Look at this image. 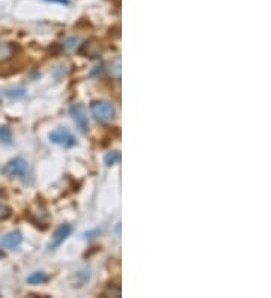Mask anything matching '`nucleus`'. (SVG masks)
I'll list each match as a JSON object with an SVG mask.
<instances>
[{
    "label": "nucleus",
    "mask_w": 271,
    "mask_h": 298,
    "mask_svg": "<svg viewBox=\"0 0 271 298\" xmlns=\"http://www.w3.org/2000/svg\"><path fill=\"white\" fill-rule=\"evenodd\" d=\"M92 116L101 124H110L116 118V107L113 103L105 101V99H98L90 104Z\"/></svg>",
    "instance_id": "obj_1"
},
{
    "label": "nucleus",
    "mask_w": 271,
    "mask_h": 298,
    "mask_svg": "<svg viewBox=\"0 0 271 298\" xmlns=\"http://www.w3.org/2000/svg\"><path fill=\"white\" fill-rule=\"evenodd\" d=\"M26 172H27V161L23 157H17L8 161L2 169V173L8 178H21L26 175Z\"/></svg>",
    "instance_id": "obj_2"
},
{
    "label": "nucleus",
    "mask_w": 271,
    "mask_h": 298,
    "mask_svg": "<svg viewBox=\"0 0 271 298\" xmlns=\"http://www.w3.org/2000/svg\"><path fill=\"white\" fill-rule=\"evenodd\" d=\"M48 139H50L51 143L61 145L64 148H71V146H74L77 143V140L73 136V133L68 128H64V127H59V128H56L54 131H51L50 136H48Z\"/></svg>",
    "instance_id": "obj_3"
},
{
    "label": "nucleus",
    "mask_w": 271,
    "mask_h": 298,
    "mask_svg": "<svg viewBox=\"0 0 271 298\" xmlns=\"http://www.w3.org/2000/svg\"><path fill=\"white\" fill-rule=\"evenodd\" d=\"M70 115L74 121V124L77 125V128L80 131H88L89 130V118H88V112L85 109L83 104L80 103H74L70 107Z\"/></svg>",
    "instance_id": "obj_4"
},
{
    "label": "nucleus",
    "mask_w": 271,
    "mask_h": 298,
    "mask_svg": "<svg viewBox=\"0 0 271 298\" xmlns=\"http://www.w3.org/2000/svg\"><path fill=\"white\" fill-rule=\"evenodd\" d=\"M23 233L20 230H14V232H9L8 235H5L2 238V241H0V244H2L3 248H6V250H18V248L21 247L23 244Z\"/></svg>",
    "instance_id": "obj_5"
},
{
    "label": "nucleus",
    "mask_w": 271,
    "mask_h": 298,
    "mask_svg": "<svg viewBox=\"0 0 271 298\" xmlns=\"http://www.w3.org/2000/svg\"><path fill=\"white\" fill-rule=\"evenodd\" d=\"M73 233V227L70 224H61L56 232H54L53 238H51V242H50V250H54V248H58L59 245L64 244L65 239H68V236Z\"/></svg>",
    "instance_id": "obj_6"
},
{
    "label": "nucleus",
    "mask_w": 271,
    "mask_h": 298,
    "mask_svg": "<svg viewBox=\"0 0 271 298\" xmlns=\"http://www.w3.org/2000/svg\"><path fill=\"white\" fill-rule=\"evenodd\" d=\"M15 56V47L11 42H0V62H8Z\"/></svg>",
    "instance_id": "obj_7"
},
{
    "label": "nucleus",
    "mask_w": 271,
    "mask_h": 298,
    "mask_svg": "<svg viewBox=\"0 0 271 298\" xmlns=\"http://www.w3.org/2000/svg\"><path fill=\"white\" fill-rule=\"evenodd\" d=\"M26 282L30 283V285H42V283L48 282V274L44 273V271H35V273L27 276Z\"/></svg>",
    "instance_id": "obj_8"
},
{
    "label": "nucleus",
    "mask_w": 271,
    "mask_h": 298,
    "mask_svg": "<svg viewBox=\"0 0 271 298\" xmlns=\"http://www.w3.org/2000/svg\"><path fill=\"white\" fill-rule=\"evenodd\" d=\"M0 143L12 145V131L8 125H0Z\"/></svg>",
    "instance_id": "obj_9"
},
{
    "label": "nucleus",
    "mask_w": 271,
    "mask_h": 298,
    "mask_svg": "<svg viewBox=\"0 0 271 298\" xmlns=\"http://www.w3.org/2000/svg\"><path fill=\"white\" fill-rule=\"evenodd\" d=\"M119 161H121V152H119V151H110V152H108V154L104 157V163H105L108 167H112V166L118 164Z\"/></svg>",
    "instance_id": "obj_10"
},
{
    "label": "nucleus",
    "mask_w": 271,
    "mask_h": 298,
    "mask_svg": "<svg viewBox=\"0 0 271 298\" xmlns=\"http://www.w3.org/2000/svg\"><path fill=\"white\" fill-rule=\"evenodd\" d=\"M5 95L11 99H20L26 95V90L24 89H12V90H6Z\"/></svg>",
    "instance_id": "obj_11"
},
{
    "label": "nucleus",
    "mask_w": 271,
    "mask_h": 298,
    "mask_svg": "<svg viewBox=\"0 0 271 298\" xmlns=\"http://www.w3.org/2000/svg\"><path fill=\"white\" fill-rule=\"evenodd\" d=\"M11 214H12V211H11V208L8 205L0 204V222L8 220L11 217Z\"/></svg>",
    "instance_id": "obj_12"
},
{
    "label": "nucleus",
    "mask_w": 271,
    "mask_h": 298,
    "mask_svg": "<svg viewBox=\"0 0 271 298\" xmlns=\"http://www.w3.org/2000/svg\"><path fill=\"white\" fill-rule=\"evenodd\" d=\"M45 2H53V3H59V5H70V0H45Z\"/></svg>",
    "instance_id": "obj_13"
},
{
    "label": "nucleus",
    "mask_w": 271,
    "mask_h": 298,
    "mask_svg": "<svg viewBox=\"0 0 271 298\" xmlns=\"http://www.w3.org/2000/svg\"><path fill=\"white\" fill-rule=\"evenodd\" d=\"M5 258V252L2 250V248H0V259H3Z\"/></svg>",
    "instance_id": "obj_14"
}]
</instances>
